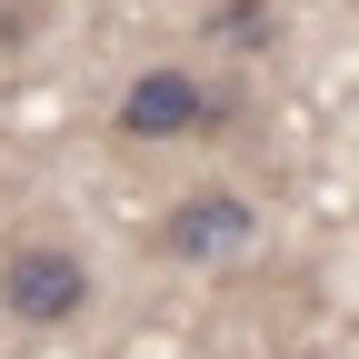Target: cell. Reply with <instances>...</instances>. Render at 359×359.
I'll use <instances>...</instances> for the list:
<instances>
[{
  "mask_svg": "<svg viewBox=\"0 0 359 359\" xmlns=\"http://www.w3.org/2000/svg\"><path fill=\"white\" fill-rule=\"evenodd\" d=\"M30 20H40L30 0H20V11H11V0H0V50H30Z\"/></svg>",
  "mask_w": 359,
  "mask_h": 359,
  "instance_id": "cell-5",
  "label": "cell"
},
{
  "mask_svg": "<svg viewBox=\"0 0 359 359\" xmlns=\"http://www.w3.org/2000/svg\"><path fill=\"white\" fill-rule=\"evenodd\" d=\"M0 309H11L20 330H70L90 309V259L60 250V240H20L0 259Z\"/></svg>",
  "mask_w": 359,
  "mask_h": 359,
  "instance_id": "cell-2",
  "label": "cell"
},
{
  "mask_svg": "<svg viewBox=\"0 0 359 359\" xmlns=\"http://www.w3.org/2000/svg\"><path fill=\"white\" fill-rule=\"evenodd\" d=\"M210 40H219V50H269V40H280V11H269V0H219Z\"/></svg>",
  "mask_w": 359,
  "mask_h": 359,
  "instance_id": "cell-4",
  "label": "cell"
},
{
  "mask_svg": "<svg viewBox=\"0 0 359 359\" xmlns=\"http://www.w3.org/2000/svg\"><path fill=\"white\" fill-rule=\"evenodd\" d=\"M240 250H259V210L240 190H190V200L160 219V259H180V269H219V259H240Z\"/></svg>",
  "mask_w": 359,
  "mask_h": 359,
  "instance_id": "cell-3",
  "label": "cell"
},
{
  "mask_svg": "<svg viewBox=\"0 0 359 359\" xmlns=\"http://www.w3.org/2000/svg\"><path fill=\"white\" fill-rule=\"evenodd\" d=\"M240 120V90H210L190 70H140L120 90V140H210Z\"/></svg>",
  "mask_w": 359,
  "mask_h": 359,
  "instance_id": "cell-1",
  "label": "cell"
}]
</instances>
